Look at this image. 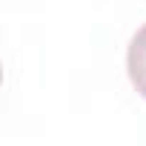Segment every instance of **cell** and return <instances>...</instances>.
I'll return each instance as SVG.
<instances>
[{
	"instance_id": "6da1fadb",
	"label": "cell",
	"mask_w": 146,
	"mask_h": 146,
	"mask_svg": "<svg viewBox=\"0 0 146 146\" xmlns=\"http://www.w3.org/2000/svg\"><path fill=\"white\" fill-rule=\"evenodd\" d=\"M126 69H129V80H132V86L146 98V23H143V26L135 32V37L129 40Z\"/></svg>"
}]
</instances>
